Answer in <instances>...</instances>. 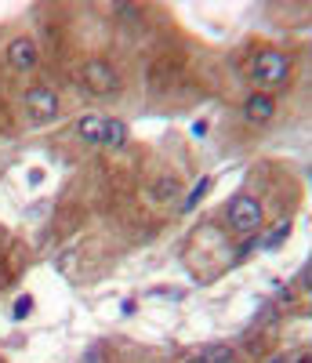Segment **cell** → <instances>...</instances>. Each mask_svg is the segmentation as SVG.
Here are the masks:
<instances>
[{
    "mask_svg": "<svg viewBox=\"0 0 312 363\" xmlns=\"http://www.w3.org/2000/svg\"><path fill=\"white\" fill-rule=\"evenodd\" d=\"M152 196L156 200H160V203H167V200H174V196H182V186H178V178H160V182H156V186H152Z\"/></svg>",
    "mask_w": 312,
    "mask_h": 363,
    "instance_id": "obj_9",
    "label": "cell"
},
{
    "mask_svg": "<svg viewBox=\"0 0 312 363\" xmlns=\"http://www.w3.org/2000/svg\"><path fill=\"white\" fill-rule=\"evenodd\" d=\"M269 363H284V359H269Z\"/></svg>",
    "mask_w": 312,
    "mask_h": 363,
    "instance_id": "obj_17",
    "label": "cell"
},
{
    "mask_svg": "<svg viewBox=\"0 0 312 363\" xmlns=\"http://www.w3.org/2000/svg\"><path fill=\"white\" fill-rule=\"evenodd\" d=\"M229 225L236 229V233H258L262 229V203H258V196H251V193H236L233 200H229Z\"/></svg>",
    "mask_w": 312,
    "mask_h": 363,
    "instance_id": "obj_2",
    "label": "cell"
},
{
    "mask_svg": "<svg viewBox=\"0 0 312 363\" xmlns=\"http://www.w3.org/2000/svg\"><path fill=\"white\" fill-rule=\"evenodd\" d=\"M204 356L211 363H233V349H225V345H211V349H204Z\"/></svg>",
    "mask_w": 312,
    "mask_h": 363,
    "instance_id": "obj_13",
    "label": "cell"
},
{
    "mask_svg": "<svg viewBox=\"0 0 312 363\" xmlns=\"http://www.w3.org/2000/svg\"><path fill=\"white\" fill-rule=\"evenodd\" d=\"M29 313H33V294H22V298H15V309H11V316H15V320H26Z\"/></svg>",
    "mask_w": 312,
    "mask_h": 363,
    "instance_id": "obj_12",
    "label": "cell"
},
{
    "mask_svg": "<svg viewBox=\"0 0 312 363\" xmlns=\"http://www.w3.org/2000/svg\"><path fill=\"white\" fill-rule=\"evenodd\" d=\"M193 135H207V120H196V124H193Z\"/></svg>",
    "mask_w": 312,
    "mask_h": 363,
    "instance_id": "obj_14",
    "label": "cell"
},
{
    "mask_svg": "<svg viewBox=\"0 0 312 363\" xmlns=\"http://www.w3.org/2000/svg\"><path fill=\"white\" fill-rule=\"evenodd\" d=\"M37 44L29 40V37H18V40H11L8 44V62H11V69H18V73H29L37 66Z\"/></svg>",
    "mask_w": 312,
    "mask_h": 363,
    "instance_id": "obj_5",
    "label": "cell"
},
{
    "mask_svg": "<svg viewBox=\"0 0 312 363\" xmlns=\"http://www.w3.org/2000/svg\"><path fill=\"white\" fill-rule=\"evenodd\" d=\"M287 236H291V222H279V229H272V233L262 240V247H265V251H276V247L284 244Z\"/></svg>",
    "mask_w": 312,
    "mask_h": 363,
    "instance_id": "obj_10",
    "label": "cell"
},
{
    "mask_svg": "<svg viewBox=\"0 0 312 363\" xmlns=\"http://www.w3.org/2000/svg\"><path fill=\"white\" fill-rule=\"evenodd\" d=\"M189 363H211V359H207V356H204V352H200V356H193V359H189Z\"/></svg>",
    "mask_w": 312,
    "mask_h": 363,
    "instance_id": "obj_15",
    "label": "cell"
},
{
    "mask_svg": "<svg viewBox=\"0 0 312 363\" xmlns=\"http://www.w3.org/2000/svg\"><path fill=\"white\" fill-rule=\"evenodd\" d=\"M243 116L255 120V124H269V120L276 116V99L272 95H251L243 102Z\"/></svg>",
    "mask_w": 312,
    "mask_h": 363,
    "instance_id": "obj_6",
    "label": "cell"
},
{
    "mask_svg": "<svg viewBox=\"0 0 312 363\" xmlns=\"http://www.w3.org/2000/svg\"><path fill=\"white\" fill-rule=\"evenodd\" d=\"M80 77H84L87 91H95V95H116V91H120L116 69H113L109 62H102V58H91V62H84Z\"/></svg>",
    "mask_w": 312,
    "mask_h": 363,
    "instance_id": "obj_3",
    "label": "cell"
},
{
    "mask_svg": "<svg viewBox=\"0 0 312 363\" xmlns=\"http://www.w3.org/2000/svg\"><path fill=\"white\" fill-rule=\"evenodd\" d=\"M207 189H211V178H200V182H196V189H193L189 196L182 200V211H193V207H196V203L207 196Z\"/></svg>",
    "mask_w": 312,
    "mask_h": 363,
    "instance_id": "obj_11",
    "label": "cell"
},
{
    "mask_svg": "<svg viewBox=\"0 0 312 363\" xmlns=\"http://www.w3.org/2000/svg\"><path fill=\"white\" fill-rule=\"evenodd\" d=\"M102 145H106V149H123V145H128V124H123V120H116V116H106Z\"/></svg>",
    "mask_w": 312,
    "mask_h": 363,
    "instance_id": "obj_8",
    "label": "cell"
},
{
    "mask_svg": "<svg viewBox=\"0 0 312 363\" xmlns=\"http://www.w3.org/2000/svg\"><path fill=\"white\" fill-rule=\"evenodd\" d=\"M298 363H312V356H301V359H298Z\"/></svg>",
    "mask_w": 312,
    "mask_h": 363,
    "instance_id": "obj_16",
    "label": "cell"
},
{
    "mask_svg": "<svg viewBox=\"0 0 312 363\" xmlns=\"http://www.w3.org/2000/svg\"><path fill=\"white\" fill-rule=\"evenodd\" d=\"M26 109L29 116L37 120V124H44V120H55L58 116V95L48 87V84H37L26 91Z\"/></svg>",
    "mask_w": 312,
    "mask_h": 363,
    "instance_id": "obj_4",
    "label": "cell"
},
{
    "mask_svg": "<svg viewBox=\"0 0 312 363\" xmlns=\"http://www.w3.org/2000/svg\"><path fill=\"white\" fill-rule=\"evenodd\" d=\"M102 128H106V116L87 113V116L77 120V138H84V142H91V145H102Z\"/></svg>",
    "mask_w": 312,
    "mask_h": 363,
    "instance_id": "obj_7",
    "label": "cell"
},
{
    "mask_svg": "<svg viewBox=\"0 0 312 363\" xmlns=\"http://www.w3.org/2000/svg\"><path fill=\"white\" fill-rule=\"evenodd\" d=\"M291 73V55L287 51H276V48H262L251 62V77L262 84V87H276L284 84Z\"/></svg>",
    "mask_w": 312,
    "mask_h": 363,
    "instance_id": "obj_1",
    "label": "cell"
}]
</instances>
